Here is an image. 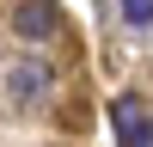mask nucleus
Segmentation results:
<instances>
[{
	"label": "nucleus",
	"mask_w": 153,
	"mask_h": 147,
	"mask_svg": "<svg viewBox=\"0 0 153 147\" xmlns=\"http://www.w3.org/2000/svg\"><path fill=\"white\" fill-rule=\"evenodd\" d=\"M117 6H123V19H129V24H141V31L153 24V0H117Z\"/></svg>",
	"instance_id": "obj_4"
},
{
	"label": "nucleus",
	"mask_w": 153,
	"mask_h": 147,
	"mask_svg": "<svg viewBox=\"0 0 153 147\" xmlns=\"http://www.w3.org/2000/svg\"><path fill=\"white\" fill-rule=\"evenodd\" d=\"M49 86H55V68H49V61H12V68H6V92H12V104H43Z\"/></svg>",
	"instance_id": "obj_2"
},
{
	"label": "nucleus",
	"mask_w": 153,
	"mask_h": 147,
	"mask_svg": "<svg viewBox=\"0 0 153 147\" xmlns=\"http://www.w3.org/2000/svg\"><path fill=\"white\" fill-rule=\"evenodd\" d=\"M12 31H19L25 43H55V37H61V6H55V0H19Z\"/></svg>",
	"instance_id": "obj_1"
},
{
	"label": "nucleus",
	"mask_w": 153,
	"mask_h": 147,
	"mask_svg": "<svg viewBox=\"0 0 153 147\" xmlns=\"http://www.w3.org/2000/svg\"><path fill=\"white\" fill-rule=\"evenodd\" d=\"M110 122H117V141L123 147H153V117H147V104L135 92H123L117 104H110Z\"/></svg>",
	"instance_id": "obj_3"
}]
</instances>
